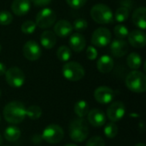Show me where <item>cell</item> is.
I'll return each instance as SVG.
<instances>
[{"mask_svg":"<svg viewBox=\"0 0 146 146\" xmlns=\"http://www.w3.org/2000/svg\"><path fill=\"white\" fill-rule=\"evenodd\" d=\"M3 117L10 124H19L26 117V107L19 101H12L7 104L3 109Z\"/></svg>","mask_w":146,"mask_h":146,"instance_id":"cell-1","label":"cell"},{"mask_svg":"<svg viewBox=\"0 0 146 146\" xmlns=\"http://www.w3.org/2000/svg\"><path fill=\"white\" fill-rule=\"evenodd\" d=\"M89 134V127L86 121L83 118L74 119L69 124V136L74 142L85 141Z\"/></svg>","mask_w":146,"mask_h":146,"instance_id":"cell-2","label":"cell"},{"mask_svg":"<svg viewBox=\"0 0 146 146\" xmlns=\"http://www.w3.org/2000/svg\"><path fill=\"white\" fill-rule=\"evenodd\" d=\"M91 16L94 21L99 24H109L114 20L112 9L104 3L95 4L91 9Z\"/></svg>","mask_w":146,"mask_h":146,"instance_id":"cell-3","label":"cell"},{"mask_svg":"<svg viewBox=\"0 0 146 146\" xmlns=\"http://www.w3.org/2000/svg\"><path fill=\"white\" fill-rule=\"evenodd\" d=\"M126 86L127 88L136 93H143L146 90V77L140 71H132L126 78Z\"/></svg>","mask_w":146,"mask_h":146,"instance_id":"cell-4","label":"cell"},{"mask_svg":"<svg viewBox=\"0 0 146 146\" xmlns=\"http://www.w3.org/2000/svg\"><path fill=\"white\" fill-rule=\"evenodd\" d=\"M62 75L70 81H79L85 76L84 68L76 62H68L62 67Z\"/></svg>","mask_w":146,"mask_h":146,"instance_id":"cell-5","label":"cell"},{"mask_svg":"<svg viewBox=\"0 0 146 146\" xmlns=\"http://www.w3.org/2000/svg\"><path fill=\"white\" fill-rule=\"evenodd\" d=\"M64 133L62 128L56 124L47 126L42 133V137L44 141L49 144H57L63 139Z\"/></svg>","mask_w":146,"mask_h":146,"instance_id":"cell-6","label":"cell"},{"mask_svg":"<svg viewBox=\"0 0 146 146\" xmlns=\"http://www.w3.org/2000/svg\"><path fill=\"white\" fill-rule=\"evenodd\" d=\"M56 15L55 11L50 8H44L36 15V25L40 28L50 27L56 21Z\"/></svg>","mask_w":146,"mask_h":146,"instance_id":"cell-7","label":"cell"},{"mask_svg":"<svg viewBox=\"0 0 146 146\" xmlns=\"http://www.w3.org/2000/svg\"><path fill=\"white\" fill-rule=\"evenodd\" d=\"M5 79L7 83L14 88L21 87L25 83V74L17 67H12L6 70Z\"/></svg>","mask_w":146,"mask_h":146,"instance_id":"cell-8","label":"cell"},{"mask_svg":"<svg viewBox=\"0 0 146 146\" xmlns=\"http://www.w3.org/2000/svg\"><path fill=\"white\" fill-rule=\"evenodd\" d=\"M112 38L110 31L106 27H99L94 31L92 35V43L93 45L103 48L107 46Z\"/></svg>","mask_w":146,"mask_h":146,"instance_id":"cell-9","label":"cell"},{"mask_svg":"<svg viewBox=\"0 0 146 146\" xmlns=\"http://www.w3.org/2000/svg\"><path fill=\"white\" fill-rule=\"evenodd\" d=\"M24 56L29 61H37L42 54L41 48L34 40H28L25 43L22 48Z\"/></svg>","mask_w":146,"mask_h":146,"instance_id":"cell-10","label":"cell"},{"mask_svg":"<svg viewBox=\"0 0 146 146\" xmlns=\"http://www.w3.org/2000/svg\"><path fill=\"white\" fill-rule=\"evenodd\" d=\"M125 114H126L125 104L120 101L112 103L107 110L108 118L112 122H116L121 121L124 117Z\"/></svg>","mask_w":146,"mask_h":146,"instance_id":"cell-11","label":"cell"},{"mask_svg":"<svg viewBox=\"0 0 146 146\" xmlns=\"http://www.w3.org/2000/svg\"><path fill=\"white\" fill-rule=\"evenodd\" d=\"M115 98L114 91L108 86H99L94 92L95 100L102 104H108Z\"/></svg>","mask_w":146,"mask_h":146,"instance_id":"cell-12","label":"cell"},{"mask_svg":"<svg viewBox=\"0 0 146 146\" xmlns=\"http://www.w3.org/2000/svg\"><path fill=\"white\" fill-rule=\"evenodd\" d=\"M110 51L115 57H122L128 51V44L122 38L114 39L110 44Z\"/></svg>","mask_w":146,"mask_h":146,"instance_id":"cell-13","label":"cell"},{"mask_svg":"<svg viewBox=\"0 0 146 146\" xmlns=\"http://www.w3.org/2000/svg\"><path fill=\"white\" fill-rule=\"evenodd\" d=\"M87 118L89 123L95 127H103L106 122V116L104 113L98 109L90 110L87 114Z\"/></svg>","mask_w":146,"mask_h":146,"instance_id":"cell-14","label":"cell"},{"mask_svg":"<svg viewBox=\"0 0 146 146\" xmlns=\"http://www.w3.org/2000/svg\"><path fill=\"white\" fill-rule=\"evenodd\" d=\"M128 41L134 48H144L146 44L145 33L141 30H133L128 33Z\"/></svg>","mask_w":146,"mask_h":146,"instance_id":"cell-15","label":"cell"},{"mask_svg":"<svg viewBox=\"0 0 146 146\" xmlns=\"http://www.w3.org/2000/svg\"><path fill=\"white\" fill-rule=\"evenodd\" d=\"M72 31H73L72 24L66 20H60L54 26V33L62 38L70 35Z\"/></svg>","mask_w":146,"mask_h":146,"instance_id":"cell-16","label":"cell"},{"mask_svg":"<svg viewBox=\"0 0 146 146\" xmlns=\"http://www.w3.org/2000/svg\"><path fill=\"white\" fill-rule=\"evenodd\" d=\"M11 9L16 15H25L31 9V2L30 0H14Z\"/></svg>","mask_w":146,"mask_h":146,"instance_id":"cell-17","label":"cell"},{"mask_svg":"<svg viewBox=\"0 0 146 146\" xmlns=\"http://www.w3.org/2000/svg\"><path fill=\"white\" fill-rule=\"evenodd\" d=\"M69 46L71 47V49L76 52H80L82 51L85 47H86V38L85 37L79 33H73L70 38H69Z\"/></svg>","mask_w":146,"mask_h":146,"instance_id":"cell-18","label":"cell"},{"mask_svg":"<svg viewBox=\"0 0 146 146\" xmlns=\"http://www.w3.org/2000/svg\"><path fill=\"white\" fill-rule=\"evenodd\" d=\"M132 21L133 24L139 29L145 30L146 28V9L145 7H139L136 9L133 14Z\"/></svg>","mask_w":146,"mask_h":146,"instance_id":"cell-19","label":"cell"},{"mask_svg":"<svg viewBox=\"0 0 146 146\" xmlns=\"http://www.w3.org/2000/svg\"><path fill=\"white\" fill-rule=\"evenodd\" d=\"M114 68V60L108 55L102 56L97 62V68L103 74L110 73Z\"/></svg>","mask_w":146,"mask_h":146,"instance_id":"cell-20","label":"cell"},{"mask_svg":"<svg viewBox=\"0 0 146 146\" xmlns=\"http://www.w3.org/2000/svg\"><path fill=\"white\" fill-rule=\"evenodd\" d=\"M40 43L45 49H52L56 43V34L50 30L44 31L40 36Z\"/></svg>","mask_w":146,"mask_h":146,"instance_id":"cell-21","label":"cell"},{"mask_svg":"<svg viewBox=\"0 0 146 146\" xmlns=\"http://www.w3.org/2000/svg\"><path fill=\"white\" fill-rule=\"evenodd\" d=\"M3 136L7 141L15 142L21 137V130L15 126H9L4 130Z\"/></svg>","mask_w":146,"mask_h":146,"instance_id":"cell-22","label":"cell"},{"mask_svg":"<svg viewBox=\"0 0 146 146\" xmlns=\"http://www.w3.org/2000/svg\"><path fill=\"white\" fill-rule=\"evenodd\" d=\"M127 63L130 68L138 69L140 68V66L142 64V58L138 53L133 52L128 55V56L127 58Z\"/></svg>","mask_w":146,"mask_h":146,"instance_id":"cell-23","label":"cell"},{"mask_svg":"<svg viewBox=\"0 0 146 146\" xmlns=\"http://www.w3.org/2000/svg\"><path fill=\"white\" fill-rule=\"evenodd\" d=\"M89 111H90L89 104H87V102L84 100H80L77 102L74 105V113L80 118H83L84 116L87 115Z\"/></svg>","mask_w":146,"mask_h":146,"instance_id":"cell-24","label":"cell"},{"mask_svg":"<svg viewBox=\"0 0 146 146\" xmlns=\"http://www.w3.org/2000/svg\"><path fill=\"white\" fill-rule=\"evenodd\" d=\"M56 56H57V58L61 62H68L70 60V58L72 56L71 49L68 46L62 45L58 48V50L56 51Z\"/></svg>","mask_w":146,"mask_h":146,"instance_id":"cell-25","label":"cell"},{"mask_svg":"<svg viewBox=\"0 0 146 146\" xmlns=\"http://www.w3.org/2000/svg\"><path fill=\"white\" fill-rule=\"evenodd\" d=\"M42 115V110L37 105H31L26 109V116L31 120H38Z\"/></svg>","mask_w":146,"mask_h":146,"instance_id":"cell-26","label":"cell"},{"mask_svg":"<svg viewBox=\"0 0 146 146\" xmlns=\"http://www.w3.org/2000/svg\"><path fill=\"white\" fill-rule=\"evenodd\" d=\"M128 16H129V9L127 7H125V6L118 8L115 11V21L118 22L125 21L126 20H127Z\"/></svg>","mask_w":146,"mask_h":146,"instance_id":"cell-27","label":"cell"},{"mask_svg":"<svg viewBox=\"0 0 146 146\" xmlns=\"http://www.w3.org/2000/svg\"><path fill=\"white\" fill-rule=\"evenodd\" d=\"M118 127L116 126V124H115L114 122H110L109 124H107L104 129V135L108 138V139H114L117 133H118Z\"/></svg>","mask_w":146,"mask_h":146,"instance_id":"cell-28","label":"cell"},{"mask_svg":"<svg viewBox=\"0 0 146 146\" xmlns=\"http://www.w3.org/2000/svg\"><path fill=\"white\" fill-rule=\"evenodd\" d=\"M36 27H37V25L34 21H26L22 23V25L21 27V30L25 34H32L33 33H34Z\"/></svg>","mask_w":146,"mask_h":146,"instance_id":"cell-29","label":"cell"},{"mask_svg":"<svg viewBox=\"0 0 146 146\" xmlns=\"http://www.w3.org/2000/svg\"><path fill=\"white\" fill-rule=\"evenodd\" d=\"M114 33H115V35L119 38H124L126 37H127L128 33H129V31L127 29V27L124 25H117L115 27V29H114Z\"/></svg>","mask_w":146,"mask_h":146,"instance_id":"cell-30","label":"cell"},{"mask_svg":"<svg viewBox=\"0 0 146 146\" xmlns=\"http://www.w3.org/2000/svg\"><path fill=\"white\" fill-rule=\"evenodd\" d=\"M13 21V15L11 13L6 10L0 11V25L7 26L9 25Z\"/></svg>","mask_w":146,"mask_h":146,"instance_id":"cell-31","label":"cell"},{"mask_svg":"<svg viewBox=\"0 0 146 146\" xmlns=\"http://www.w3.org/2000/svg\"><path fill=\"white\" fill-rule=\"evenodd\" d=\"M72 26H73V29H75L76 31H83L87 28L88 23L85 19L80 18V19H76Z\"/></svg>","mask_w":146,"mask_h":146,"instance_id":"cell-32","label":"cell"},{"mask_svg":"<svg viewBox=\"0 0 146 146\" xmlns=\"http://www.w3.org/2000/svg\"><path fill=\"white\" fill-rule=\"evenodd\" d=\"M86 146H105V142L103 138L95 136L88 140Z\"/></svg>","mask_w":146,"mask_h":146,"instance_id":"cell-33","label":"cell"},{"mask_svg":"<svg viewBox=\"0 0 146 146\" xmlns=\"http://www.w3.org/2000/svg\"><path fill=\"white\" fill-rule=\"evenodd\" d=\"M68 4L74 9L82 8L87 2V0H66Z\"/></svg>","mask_w":146,"mask_h":146,"instance_id":"cell-34","label":"cell"},{"mask_svg":"<svg viewBox=\"0 0 146 146\" xmlns=\"http://www.w3.org/2000/svg\"><path fill=\"white\" fill-rule=\"evenodd\" d=\"M86 54V57L89 60H95L98 57V50L93 46H88Z\"/></svg>","mask_w":146,"mask_h":146,"instance_id":"cell-35","label":"cell"},{"mask_svg":"<svg viewBox=\"0 0 146 146\" xmlns=\"http://www.w3.org/2000/svg\"><path fill=\"white\" fill-rule=\"evenodd\" d=\"M37 7H44L50 3L51 0H30Z\"/></svg>","mask_w":146,"mask_h":146,"instance_id":"cell-36","label":"cell"},{"mask_svg":"<svg viewBox=\"0 0 146 146\" xmlns=\"http://www.w3.org/2000/svg\"><path fill=\"white\" fill-rule=\"evenodd\" d=\"M6 67H5V65L3 64V63H2V62H0V76H2V75H3V74H5V73H6Z\"/></svg>","mask_w":146,"mask_h":146,"instance_id":"cell-37","label":"cell"},{"mask_svg":"<svg viewBox=\"0 0 146 146\" xmlns=\"http://www.w3.org/2000/svg\"><path fill=\"white\" fill-rule=\"evenodd\" d=\"M135 146H145V145L143 144V143H139V144H137Z\"/></svg>","mask_w":146,"mask_h":146,"instance_id":"cell-38","label":"cell"},{"mask_svg":"<svg viewBox=\"0 0 146 146\" xmlns=\"http://www.w3.org/2000/svg\"><path fill=\"white\" fill-rule=\"evenodd\" d=\"M3 144V137H2V135L0 134V145Z\"/></svg>","mask_w":146,"mask_h":146,"instance_id":"cell-39","label":"cell"},{"mask_svg":"<svg viewBox=\"0 0 146 146\" xmlns=\"http://www.w3.org/2000/svg\"><path fill=\"white\" fill-rule=\"evenodd\" d=\"M65 146H77L76 145H74V144H68V145H66Z\"/></svg>","mask_w":146,"mask_h":146,"instance_id":"cell-40","label":"cell"},{"mask_svg":"<svg viewBox=\"0 0 146 146\" xmlns=\"http://www.w3.org/2000/svg\"><path fill=\"white\" fill-rule=\"evenodd\" d=\"M1 50H2V46H1V44H0V51H1Z\"/></svg>","mask_w":146,"mask_h":146,"instance_id":"cell-41","label":"cell"},{"mask_svg":"<svg viewBox=\"0 0 146 146\" xmlns=\"http://www.w3.org/2000/svg\"><path fill=\"white\" fill-rule=\"evenodd\" d=\"M0 97H1V90H0Z\"/></svg>","mask_w":146,"mask_h":146,"instance_id":"cell-42","label":"cell"},{"mask_svg":"<svg viewBox=\"0 0 146 146\" xmlns=\"http://www.w3.org/2000/svg\"><path fill=\"white\" fill-rule=\"evenodd\" d=\"M0 121H1V115H0Z\"/></svg>","mask_w":146,"mask_h":146,"instance_id":"cell-43","label":"cell"}]
</instances>
